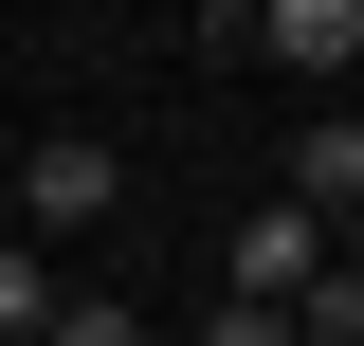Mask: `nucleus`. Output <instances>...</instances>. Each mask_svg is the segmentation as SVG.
<instances>
[{
  "mask_svg": "<svg viewBox=\"0 0 364 346\" xmlns=\"http://www.w3.org/2000/svg\"><path fill=\"white\" fill-rule=\"evenodd\" d=\"M55 346H146V310H128V292H73V310H55Z\"/></svg>",
  "mask_w": 364,
  "mask_h": 346,
  "instance_id": "39448f33",
  "label": "nucleus"
},
{
  "mask_svg": "<svg viewBox=\"0 0 364 346\" xmlns=\"http://www.w3.org/2000/svg\"><path fill=\"white\" fill-rule=\"evenodd\" d=\"M182 346H291V310H237V292H219V310H200Z\"/></svg>",
  "mask_w": 364,
  "mask_h": 346,
  "instance_id": "423d86ee",
  "label": "nucleus"
},
{
  "mask_svg": "<svg viewBox=\"0 0 364 346\" xmlns=\"http://www.w3.org/2000/svg\"><path fill=\"white\" fill-rule=\"evenodd\" d=\"M310 273H328V219H291V201H255V219H237V310H291Z\"/></svg>",
  "mask_w": 364,
  "mask_h": 346,
  "instance_id": "7ed1b4c3",
  "label": "nucleus"
},
{
  "mask_svg": "<svg viewBox=\"0 0 364 346\" xmlns=\"http://www.w3.org/2000/svg\"><path fill=\"white\" fill-rule=\"evenodd\" d=\"M346 273H364V219H346Z\"/></svg>",
  "mask_w": 364,
  "mask_h": 346,
  "instance_id": "0eeeda50",
  "label": "nucleus"
},
{
  "mask_svg": "<svg viewBox=\"0 0 364 346\" xmlns=\"http://www.w3.org/2000/svg\"><path fill=\"white\" fill-rule=\"evenodd\" d=\"M109 201H128V164H109L91 128H55V146H18V237H37V256H55V237H91Z\"/></svg>",
  "mask_w": 364,
  "mask_h": 346,
  "instance_id": "f257e3e1",
  "label": "nucleus"
},
{
  "mask_svg": "<svg viewBox=\"0 0 364 346\" xmlns=\"http://www.w3.org/2000/svg\"><path fill=\"white\" fill-rule=\"evenodd\" d=\"M291 219H328V237L364 219V110H310V146H291Z\"/></svg>",
  "mask_w": 364,
  "mask_h": 346,
  "instance_id": "20e7f679",
  "label": "nucleus"
},
{
  "mask_svg": "<svg viewBox=\"0 0 364 346\" xmlns=\"http://www.w3.org/2000/svg\"><path fill=\"white\" fill-rule=\"evenodd\" d=\"M255 55H291V73L346 110V73H364V0H255Z\"/></svg>",
  "mask_w": 364,
  "mask_h": 346,
  "instance_id": "f03ea898",
  "label": "nucleus"
}]
</instances>
